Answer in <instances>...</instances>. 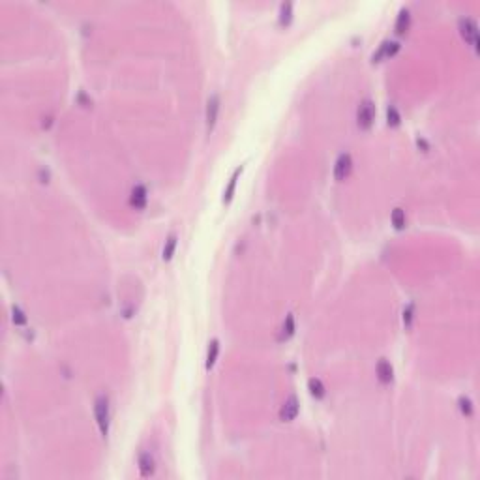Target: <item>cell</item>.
<instances>
[{
  "label": "cell",
  "mask_w": 480,
  "mask_h": 480,
  "mask_svg": "<svg viewBox=\"0 0 480 480\" xmlns=\"http://www.w3.org/2000/svg\"><path fill=\"white\" fill-rule=\"evenodd\" d=\"M373 120H375V103L371 100L360 101V105L356 109V124H358V128L368 130V128H371Z\"/></svg>",
  "instance_id": "7a4b0ae2"
},
{
  "label": "cell",
  "mask_w": 480,
  "mask_h": 480,
  "mask_svg": "<svg viewBox=\"0 0 480 480\" xmlns=\"http://www.w3.org/2000/svg\"><path fill=\"white\" fill-rule=\"evenodd\" d=\"M293 334H295V317H293V313H287L285 321H283V325H281V330H279L278 340H279V342L289 340Z\"/></svg>",
  "instance_id": "8fae6325"
},
{
  "label": "cell",
  "mask_w": 480,
  "mask_h": 480,
  "mask_svg": "<svg viewBox=\"0 0 480 480\" xmlns=\"http://www.w3.org/2000/svg\"><path fill=\"white\" fill-rule=\"evenodd\" d=\"M291 17H293V4H291V2L281 4V6H279V23H281V25H287V23L291 21Z\"/></svg>",
  "instance_id": "ac0fdd59"
},
{
  "label": "cell",
  "mask_w": 480,
  "mask_h": 480,
  "mask_svg": "<svg viewBox=\"0 0 480 480\" xmlns=\"http://www.w3.org/2000/svg\"><path fill=\"white\" fill-rule=\"evenodd\" d=\"M351 169H353V158L349 152H342L338 156L336 163H334V178L336 180H345L351 175Z\"/></svg>",
  "instance_id": "277c9868"
},
{
  "label": "cell",
  "mask_w": 480,
  "mask_h": 480,
  "mask_svg": "<svg viewBox=\"0 0 480 480\" xmlns=\"http://www.w3.org/2000/svg\"><path fill=\"white\" fill-rule=\"evenodd\" d=\"M460 409H462V413L467 414V416H471V414H473V404H471V400H469L467 396L460 398Z\"/></svg>",
  "instance_id": "7402d4cb"
},
{
  "label": "cell",
  "mask_w": 480,
  "mask_h": 480,
  "mask_svg": "<svg viewBox=\"0 0 480 480\" xmlns=\"http://www.w3.org/2000/svg\"><path fill=\"white\" fill-rule=\"evenodd\" d=\"M146 201H148V195H146V188L141 184H137L132 188L130 192V205L134 206L135 210H143L146 206Z\"/></svg>",
  "instance_id": "8992f818"
},
{
  "label": "cell",
  "mask_w": 480,
  "mask_h": 480,
  "mask_svg": "<svg viewBox=\"0 0 480 480\" xmlns=\"http://www.w3.org/2000/svg\"><path fill=\"white\" fill-rule=\"evenodd\" d=\"M94 414H96V422L100 428L101 435L107 437L109 433V400L105 396H98L94 402Z\"/></svg>",
  "instance_id": "6da1fadb"
},
{
  "label": "cell",
  "mask_w": 480,
  "mask_h": 480,
  "mask_svg": "<svg viewBox=\"0 0 480 480\" xmlns=\"http://www.w3.org/2000/svg\"><path fill=\"white\" fill-rule=\"evenodd\" d=\"M240 173H242V167H238L233 173V177H231V180H229L227 188H225V192H223V201L229 203L231 199H233V194H235V188H236V180H238V177H240Z\"/></svg>",
  "instance_id": "9a60e30c"
},
{
  "label": "cell",
  "mask_w": 480,
  "mask_h": 480,
  "mask_svg": "<svg viewBox=\"0 0 480 480\" xmlns=\"http://www.w3.org/2000/svg\"><path fill=\"white\" fill-rule=\"evenodd\" d=\"M460 34L473 49H479V25L471 17H462L460 19Z\"/></svg>",
  "instance_id": "3957f363"
},
{
  "label": "cell",
  "mask_w": 480,
  "mask_h": 480,
  "mask_svg": "<svg viewBox=\"0 0 480 480\" xmlns=\"http://www.w3.org/2000/svg\"><path fill=\"white\" fill-rule=\"evenodd\" d=\"M398 49H400V42H394V40H392V42H388V40H387V42L381 43L379 51H377V53H373V57H371V59H373V62H379L381 59H388V57H392V55H394Z\"/></svg>",
  "instance_id": "ba28073f"
},
{
  "label": "cell",
  "mask_w": 480,
  "mask_h": 480,
  "mask_svg": "<svg viewBox=\"0 0 480 480\" xmlns=\"http://www.w3.org/2000/svg\"><path fill=\"white\" fill-rule=\"evenodd\" d=\"M413 319H414V304H409V306L404 310V325L407 327V329L411 327Z\"/></svg>",
  "instance_id": "44dd1931"
},
{
  "label": "cell",
  "mask_w": 480,
  "mask_h": 480,
  "mask_svg": "<svg viewBox=\"0 0 480 480\" xmlns=\"http://www.w3.org/2000/svg\"><path fill=\"white\" fill-rule=\"evenodd\" d=\"M387 118H388V124H390V126H400V122H402V117H400V113H398V109L394 107V105H388Z\"/></svg>",
  "instance_id": "d6986e66"
},
{
  "label": "cell",
  "mask_w": 480,
  "mask_h": 480,
  "mask_svg": "<svg viewBox=\"0 0 480 480\" xmlns=\"http://www.w3.org/2000/svg\"><path fill=\"white\" fill-rule=\"evenodd\" d=\"M218 353H219V342L218 340H212L210 343H208V351H206V362H205L206 370H210L212 366H214L216 358H218Z\"/></svg>",
  "instance_id": "5bb4252c"
},
{
  "label": "cell",
  "mask_w": 480,
  "mask_h": 480,
  "mask_svg": "<svg viewBox=\"0 0 480 480\" xmlns=\"http://www.w3.org/2000/svg\"><path fill=\"white\" fill-rule=\"evenodd\" d=\"M390 219H392V225L396 229H404L405 227V210L404 208H394L392 214H390Z\"/></svg>",
  "instance_id": "e0dca14e"
},
{
  "label": "cell",
  "mask_w": 480,
  "mask_h": 480,
  "mask_svg": "<svg viewBox=\"0 0 480 480\" xmlns=\"http://www.w3.org/2000/svg\"><path fill=\"white\" fill-rule=\"evenodd\" d=\"M308 388H310L312 396H315L317 400L325 398V394H327V388H325V385H323V381L317 379V377H312V379L308 381Z\"/></svg>",
  "instance_id": "4fadbf2b"
},
{
  "label": "cell",
  "mask_w": 480,
  "mask_h": 480,
  "mask_svg": "<svg viewBox=\"0 0 480 480\" xmlns=\"http://www.w3.org/2000/svg\"><path fill=\"white\" fill-rule=\"evenodd\" d=\"M11 321H13L15 325H19V327L26 325V315H25V312H23L21 308L13 306V308H11Z\"/></svg>",
  "instance_id": "ffe728a7"
},
{
  "label": "cell",
  "mask_w": 480,
  "mask_h": 480,
  "mask_svg": "<svg viewBox=\"0 0 480 480\" xmlns=\"http://www.w3.org/2000/svg\"><path fill=\"white\" fill-rule=\"evenodd\" d=\"M139 471H141V477H144V479L152 477V475H154V471H156L154 458H152L148 452H143V454L139 456Z\"/></svg>",
  "instance_id": "30bf717a"
},
{
  "label": "cell",
  "mask_w": 480,
  "mask_h": 480,
  "mask_svg": "<svg viewBox=\"0 0 480 480\" xmlns=\"http://www.w3.org/2000/svg\"><path fill=\"white\" fill-rule=\"evenodd\" d=\"M177 242H178L177 235H171L167 240H165V246H163V259H165V261H169V259L173 257V253H175V250H177Z\"/></svg>",
  "instance_id": "2e32d148"
},
{
  "label": "cell",
  "mask_w": 480,
  "mask_h": 480,
  "mask_svg": "<svg viewBox=\"0 0 480 480\" xmlns=\"http://www.w3.org/2000/svg\"><path fill=\"white\" fill-rule=\"evenodd\" d=\"M375 371H377V379H379L381 383H385V385L390 383L392 377H394V368H392V364L388 362L387 358H381L379 362H377Z\"/></svg>",
  "instance_id": "9c48e42d"
},
{
  "label": "cell",
  "mask_w": 480,
  "mask_h": 480,
  "mask_svg": "<svg viewBox=\"0 0 480 480\" xmlns=\"http://www.w3.org/2000/svg\"><path fill=\"white\" fill-rule=\"evenodd\" d=\"M298 409H300V405H298V398H296V396L287 398L285 404L281 405V409H279V418H281L283 422L293 420L296 414H298Z\"/></svg>",
  "instance_id": "52a82bcc"
},
{
  "label": "cell",
  "mask_w": 480,
  "mask_h": 480,
  "mask_svg": "<svg viewBox=\"0 0 480 480\" xmlns=\"http://www.w3.org/2000/svg\"><path fill=\"white\" fill-rule=\"evenodd\" d=\"M409 25H411V13H409V9L404 8L400 9V13H398V19H396V32L398 34H404L409 30Z\"/></svg>",
  "instance_id": "7c38bea8"
},
{
  "label": "cell",
  "mask_w": 480,
  "mask_h": 480,
  "mask_svg": "<svg viewBox=\"0 0 480 480\" xmlns=\"http://www.w3.org/2000/svg\"><path fill=\"white\" fill-rule=\"evenodd\" d=\"M219 113V96L218 94H212L208 101H206V130L212 132V128L216 126V120H218Z\"/></svg>",
  "instance_id": "5b68a950"
}]
</instances>
